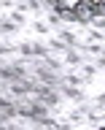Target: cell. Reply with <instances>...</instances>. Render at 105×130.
Listing matches in <instances>:
<instances>
[{"label": "cell", "instance_id": "2", "mask_svg": "<svg viewBox=\"0 0 105 130\" xmlns=\"http://www.w3.org/2000/svg\"><path fill=\"white\" fill-rule=\"evenodd\" d=\"M94 16H105V0H94Z\"/></svg>", "mask_w": 105, "mask_h": 130}, {"label": "cell", "instance_id": "1", "mask_svg": "<svg viewBox=\"0 0 105 130\" xmlns=\"http://www.w3.org/2000/svg\"><path fill=\"white\" fill-rule=\"evenodd\" d=\"M73 16L75 19H84V22H92L94 19V0H75Z\"/></svg>", "mask_w": 105, "mask_h": 130}]
</instances>
